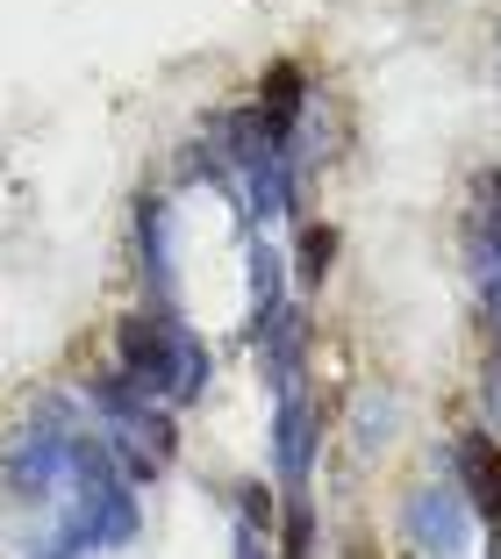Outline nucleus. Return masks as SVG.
Returning <instances> with one entry per match:
<instances>
[{
    "label": "nucleus",
    "instance_id": "423d86ee",
    "mask_svg": "<svg viewBox=\"0 0 501 559\" xmlns=\"http://www.w3.org/2000/svg\"><path fill=\"white\" fill-rule=\"evenodd\" d=\"M308 452H315V424H308V395L301 380L279 388V480L294 502H308Z\"/></svg>",
    "mask_w": 501,
    "mask_h": 559
},
{
    "label": "nucleus",
    "instance_id": "f257e3e1",
    "mask_svg": "<svg viewBox=\"0 0 501 559\" xmlns=\"http://www.w3.org/2000/svg\"><path fill=\"white\" fill-rule=\"evenodd\" d=\"M115 352H122V380H136L151 402H194L208 388V352L172 316H130Z\"/></svg>",
    "mask_w": 501,
    "mask_h": 559
},
{
    "label": "nucleus",
    "instance_id": "39448f33",
    "mask_svg": "<svg viewBox=\"0 0 501 559\" xmlns=\"http://www.w3.org/2000/svg\"><path fill=\"white\" fill-rule=\"evenodd\" d=\"M408 531H416L422 552L458 559V552H466V502H458L452 488H422L416 502H408Z\"/></svg>",
    "mask_w": 501,
    "mask_h": 559
},
{
    "label": "nucleus",
    "instance_id": "7ed1b4c3",
    "mask_svg": "<svg viewBox=\"0 0 501 559\" xmlns=\"http://www.w3.org/2000/svg\"><path fill=\"white\" fill-rule=\"evenodd\" d=\"M473 280H480L487 330H494V359H501V173L480 180V209H473Z\"/></svg>",
    "mask_w": 501,
    "mask_h": 559
},
{
    "label": "nucleus",
    "instance_id": "0eeeda50",
    "mask_svg": "<svg viewBox=\"0 0 501 559\" xmlns=\"http://www.w3.org/2000/svg\"><path fill=\"white\" fill-rule=\"evenodd\" d=\"M330 251H337V237H330V230H301V273L323 280L330 273Z\"/></svg>",
    "mask_w": 501,
    "mask_h": 559
},
{
    "label": "nucleus",
    "instance_id": "f03ea898",
    "mask_svg": "<svg viewBox=\"0 0 501 559\" xmlns=\"http://www.w3.org/2000/svg\"><path fill=\"white\" fill-rule=\"evenodd\" d=\"M94 409H100V424H108V452H122L130 460V474L136 480H151L165 460H172V424H165V409L136 388V380H94Z\"/></svg>",
    "mask_w": 501,
    "mask_h": 559
},
{
    "label": "nucleus",
    "instance_id": "20e7f679",
    "mask_svg": "<svg viewBox=\"0 0 501 559\" xmlns=\"http://www.w3.org/2000/svg\"><path fill=\"white\" fill-rule=\"evenodd\" d=\"M458 488H466V510L480 524H501V444L487 430L458 438Z\"/></svg>",
    "mask_w": 501,
    "mask_h": 559
}]
</instances>
